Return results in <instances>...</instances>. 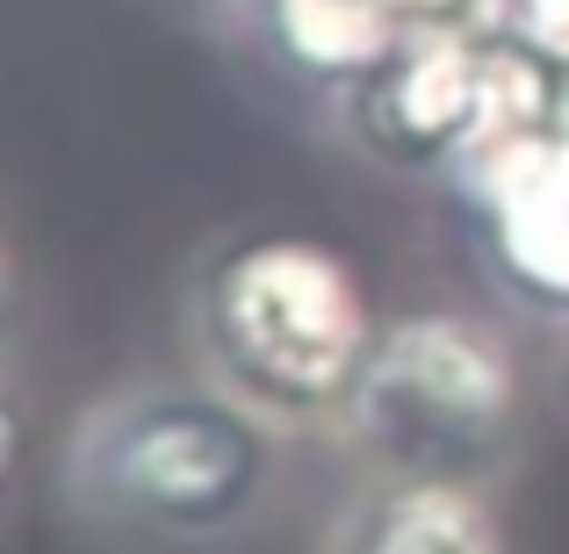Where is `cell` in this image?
Segmentation results:
<instances>
[{
    "mask_svg": "<svg viewBox=\"0 0 569 554\" xmlns=\"http://www.w3.org/2000/svg\"><path fill=\"white\" fill-rule=\"evenodd\" d=\"M353 130L376 159L397 167H455L483 101V43L469 29L426 22L353 80Z\"/></svg>",
    "mask_w": 569,
    "mask_h": 554,
    "instance_id": "cell-4",
    "label": "cell"
},
{
    "mask_svg": "<svg viewBox=\"0 0 569 554\" xmlns=\"http://www.w3.org/2000/svg\"><path fill=\"white\" fill-rule=\"evenodd\" d=\"M505 22L533 58H569V0H505Z\"/></svg>",
    "mask_w": 569,
    "mask_h": 554,
    "instance_id": "cell-6",
    "label": "cell"
},
{
    "mask_svg": "<svg viewBox=\"0 0 569 554\" xmlns=\"http://www.w3.org/2000/svg\"><path fill=\"white\" fill-rule=\"evenodd\" d=\"M274 483V425L231 389H130L87 417L72 490L101 526L152 547L238 533Z\"/></svg>",
    "mask_w": 569,
    "mask_h": 554,
    "instance_id": "cell-2",
    "label": "cell"
},
{
    "mask_svg": "<svg viewBox=\"0 0 569 554\" xmlns=\"http://www.w3.org/2000/svg\"><path fill=\"white\" fill-rule=\"evenodd\" d=\"M519 417V367L490 324L426 310L389 324L347 403V432L389 475H476Z\"/></svg>",
    "mask_w": 569,
    "mask_h": 554,
    "instance_id": "cell-3",
    "label": "cell"
},
{
    "mask_svg": "<svg viewBox=\"0 0 569 554\" xmlns=\"http://www.w3.org/2000/svg\"><path fill=\"white\" fill-rule=\"evenodd\" d=\"M209 382L274 432L347 417L376 353L368 289L318 238H246L202 274L194 303Z\"/></svg>",
    "mask_w": 569,
    "mask_h": 554,
    "instance_id": "cell-1",
    "label": "cell"
},
{
    "mask_svg": "<svg viewBox=\"0 0 569 554\" xmlns=\"http://www.w3.org/2000/svg\"><path fill=\"white\" fill-rule=\"evenodd\" d=\"M8 289H14V266H8V245H0V303H8Z\"/></svg>",
    "mask_w": 569,
    "mask_h": 554,
    "instance_id": "cell-8",
    "label": "cell"
},
{
    "mask_svg": "<svg viewBox=\"0 0 569 554\" xmlns=\"http://www.w3.org/2000/svg\"><path fill=\"white\" fill-rule=\"evenodd\" d=\"M14 446H22V425H14V403L0 396V490H8V475H14Z\"/></svg>",
    "mask_w": 569,
    "mask_h": 554,
    "instance_id": "cell-7",
    "label": "cell"
},
{
    "mask_svg": "<svg viewBox=\"0 0 569 554\" xmlns=\"http://www.w3.org/2000/svg\"><path fill=\"white\" fill-rule=\"evenodd\" d=\"M339 554H512V541L476 475H389Z\"/></svg>",
    "mask_w": 569,
    "mask_h": 554,
    "instance_id": "cell-5",
    "label": "cell"
}]
</instances>
